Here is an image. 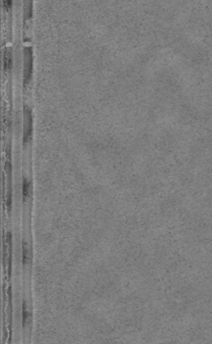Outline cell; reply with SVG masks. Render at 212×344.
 I'll return each mask as SVG.
<instances>
[{
    "label": "cell",
    "instance_id": "obj_2",
    "mask_svg": "<svg viewBox=\"0 0 212 344\" xmlns=\"http://www.w3.org/2000/svg\"><path fill=\"white\" fill-rule=\"evenodd\" d=\"M23 143L29 144L33 137V112L28 105L23 109Z\"/></svg>",
    "mask_w": 212,
    "mask_h": 344
},
{
    "label": "cell",
    "instance_id": "obj_5",
    "mask_svg": "<svg viewBox=\"0 0 212 344\" xmlns=\"http://www.w3.org/2000/svg\"><path fill=\"white\" fill-rule=\"evenodd\" d=\"M31 183L29 182V180H26L25 178L23 179V183H22V197L23 199H28L31 194Z\"/></svg>",
    "mask_w": 212,
    "mask_h": 344
},
{
    "label": "cell",
    "instance_id": "obj_1",
    "mask_svg": "<svg viewBox=\"0 0 212 344\" xmlns=\"http://www.w3.org/2000/svg\"><path fill=\"white\" fill-rule=\"evenodd\" d=\"M34 70V54L31 47L23 49V85L29 86L33 78Z\"/></svg>",
    "mask_w": 212,
    "mask_h": 344
},
{
    "label": "cell",
    "instance_id": "obj_4",
    "mask_svg": "<svg viewBox=\"0 0 212 344\" xmlns=\"http://www.w3.org/2000/svg\"><path fill=\"white\" fill-rule=\"evenodd\" d=\"M32 15H33V0H25L24 17L26 19H31Z\"/></svg>",
    "mask_w": 212,
    "mask_h": 344
},
{
    "label": "cell",
    "instance_id": "obj_6",
    "mask_svg": "<svg viewBox=\"0 0 212 344\" xmlns=\"http://www.w3.org/2000/svg\"><path fill=\"white\" fill-rule=\"evenodd\" d=\"M29 258H30V250H29L26 243L23 242V246H22V262H23V264H26L29 262Z\"/></svg>",
    "mask_w": 212,
    "mask_h": 344
},
{
    "label": "cell",
    "instance_id": "obj_7",
    "mask_svg": "<svg viewBox=\"0 0 212 344\" xmlns=\"http://www.w3.org/2000/svg\"><path fill=\"white\" fill-rule=\"evenodd\" d=\"M22 320H23V325L25 326V322L30 320V313L25 308V303H23V309H22Z\"/></svg>",
    "mask_w": 212,
    "mask_h": 344
},
{
    "label": "cell",
    "instance_id": "obj_3",
    "mask_svg": "<svg viewBox=\"0 0 212 344\" xmlns=\"http://www.w3.org/2000/svg\"><path fill=\"white\" fill-rule=\"evenodd\" d=\"M12 51H11V49L9 48H6L4 49V52H3V69H4V72L7 73V72H10L11 69H12Z\"/></svg>",
    "mask_w": 212,
    "mask_h": 344
},
{
    "label": "cell",
    "instance_id": "obj_8",
    "mask_svg": "<svg viewBox=\"0 0 212 344\" xmlns=\"http://www.w3.org/2000/svg\"><path fill=\"white\" fill-rule=\"evenodd\" d=\"M12 7V0H3V8L5 11L11 10Z\"/></svg>",
    "mask_w": 212,
    "mask_h": 344
}]
</instances>
